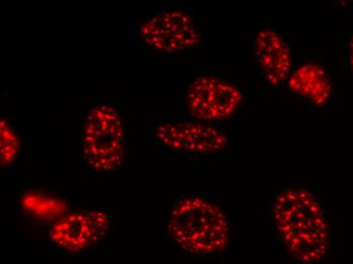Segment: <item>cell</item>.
I'll list each match as a JSON object with an SVG mask.
<instances>
[{
	"label": "cell",
	"instance_id": "ba28073f",
	"mask_svg": "<svg viewBox=\"0 0 353 264\" xmlns=\"http://www.w3.org/2000/svg\"><path fill=\"white\" fill-rule=\"evenodd\" d=\"M254 54L264 78L279 88L290 76L291 53L284 38L271 29H262L254 41Z\"/></svg>",
	"mask_w": 353,
	"mask_h": 264
},
{
	"label": "cell",
	"instance_id": "52a82bcc",
	"mask_svg": "<svg viewBox=\"0 0 353 264\" xmlns=\"http://www.w3.org/2000/svg\"><path fill=\"white\" fill-rule=\"evenodd\" d=\"M110 228V217L100 210H74L60 217L50 229V240L69 252L95 244Z\"/></svg>",
	"mask_w": 353,
	"mask_h": 264
},
{
	"label": "cell",
	"instance_id": "5b68a950",
	"mask_svg": "<svg viewBox=\"0 0 353 264\" xmlns=\"http://www.w3.org/2000/svg\"><path fill=\"white\" fill-rule=\"evenodd\" d=\"M243 101L237 86L215 76H201L188 88L186 108L199 121H219L235 114Z\"/></svg>",
	"mask_w": 353,
	"mask_h": 264
},
{
	"label": "cell",
	"instance_id": "9c48e42d",
	"mask_svg": "<svg viewBox=\"0 0 353 264\" xmlns=\"http://www.w3.org/2000/svg\"><path fill=\"white\" fill-rule=\"evenodd\" d=\"M288 86L293 94L318 107L326 105L332 96L331 81L326 71L313 63L303 64L293 71L288 78Z\"/></svg>",
	"mask_w": 353,
	"mask_h": 264
},
{
	"label": "cell",
	"instance_id": "7a4b0ae2",
	"mask_svg": "<svg viewBox=\"0 0 353 264\" xmlns=\"http://www.w3.org/2000/svg\"><path fill=\"white\" fill-rule=\"evenodd\" d=\"M174 241L194 255H211L222 251L228 243V222L216 204L200 196L181 199L169 219Z\"/></svg>",
	"mask_w": 353,
	"mask_h": 264
},
{
	"label": "cell",
	"instance_id": "277c9868",
	"mask_svg": "<svg viewBox=\"0 0 353 264\" xmlns=\"http://www.w3.org/2000/svg\"><path fill=\"white\" fill-rule=\"evenodd\" d=\"M139 34L147 47L166 54L192 49L199 43L194 18L181 9H166L148 17Z\"/></svg>",
	"mask_w": 353,
	"mask_h": 264
},
{
	"label": "cell",
	"instance_id": "6da1fadb",
	"mask_svg": "<svg viewBox=\"0 0 353 264\" xmlns=\"http://www.w3.org/2000/svg\"><path fill=\"white\" fill-rule=\"evenodd\" d=\"M277 231L288 253L302 263L322 260L329 247V229L317 198L303 188L283 189L274 202Z\"/></svg>",
	"mask_w": 353,
	"mask_h": 264
},
{
	"label": "cell",
	"instance_id": "8992f818",
	"mask_svg": "<svg viewBox=\"0 0 353 264\" xmlns=\"http://www.w3.org/2000/svg\"><path fill=\"white\" fill-rule=\"evenodd\" d=\"M152 132L162 145L193 153H217L228 142L223 133L199 120L159 122Z\"/></svg>",
	"mask_w": 353,
	"mask_h": 264
},
{
	"label": "cell",
	"instance_id": "8fae6325",
	"mask_svg": "<svg viewBox=\"0 0 353 264\" xmlns=\"http://www.w3.org/2000/svg\"><path fill=\"white\" fill-rule=\"evenodd\" d=\"M347 59H348V65H349L350 71L353 74V34L350 37L349 41L347 44Z\"/></svg>",
	"mask_w": 353,
	"mask_h": 264
},
{
	"label": "cell",
	"instance_id": "30bf717a",
	"mask_svg": "<svg viewBox=\"0 0 353 264\" xmlns=\"http://www.w3.org/2000/svg\"><path fill=\"white\" fill-rule=\"evenodd\" d=\"M0 139H1V163L8 164L17 157L18 151V137L17 132L5 119H1L0 124Z\"/></svg>",
	"mask_w": 353,
	"mask_h": 264
},
{
	"label": "cell",
	"instance_id": "3957f363",
	"mask_svg": "<svg viewBox=\"0 0 353 264\" xmlns=\"http://www.w3.org/2000/svg\"><path fill=\"white\" fill-rule=\"evenodd\" d=\"M82 155L97 171H113L121 166L125 155V128L113 106H95L82 124Z\"/></svg>",
	"mask_w": 353,
	"mask_h": 264
}]
</instances>
